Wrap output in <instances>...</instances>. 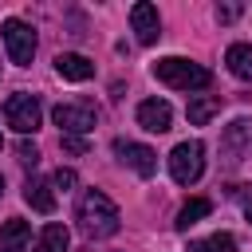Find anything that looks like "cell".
Here are the masks:
<instances>
[{"mask_svg":"<svg viewBox=\"0 0 252 252\" xmlns=\"http://www.w3.org/2000/svg\"><path fill=\"white\" fill-rule=\"evenodd\" d=\"M114 154H118L138 177H154V173H158V154H154L150 146H142V142H114Z\"/></svg>","mask_w":252,"mask_h":252,"instance_id":"cell-7","label":"cell"},{"mask_svg":"<svg viewBox=\"0 0 252 252\" xmlns=\"http://www.w3.org/2000/svg\"><path fill=\"white\" fill-rule=\"evenodd\" d=\"M224 63H228V71H232L236 79L252 83V47H248V43H232V47L224 51Z\"/></svg>","mask_w":252,"mask_h":252,"instance_id":"cell-15","label":"cell"},{"mask_svg":"<svg viewBox=\"0 0 252 252\" xmlns=\"http://www.w3.org/2000/svg\"><path fill=\"white\" fill-rule=\"evenodd\" d=\"M63 154H87V138H75V134H63Z\"/></svg>","mask_w":252,"mask_h":252,"instance_id":"cell-22","label":"cell"},{"mask_svg":"<svg viewBox=\"0 0 252 252\" xmlns=\"http://www.w3.org/2000/svg\"><path fill=\"white\" fill-rule=\"evenodd\" d=\"M0 193H4V177H0Z\"/></svg>","mask_w":252,"mask_h":252,"instance_id":"cell-24","label":"cell"},{"mask_svg":"<svg viewBox=\"0 0 252 252\" xmlns=\"http://www.w3.org/2000/svg\"><path fill=\"white\" fill-rule=\"evenodd\" d=\"M185 114H189V122H193V126H205L209 118H217V114H220V98H217V94H193V98H189V106H185Z\"/></svg>","mask_w":252,"mask_h":252,"instance_id":"cell-14","label":"cell"},{"mask_svg":"<svg viewBox=\"0 0 252 252\" xmlns=\"http://www.w3.org/2000/svg\"><path fill=\"white\" fill-rule=\"evenodd\" d=\"M16 154H20V161H24V165H35V161H39L35 142H20V146H16Z\"/></svg>","mask_w":252,"mask_h":252,"instance_id":"cell-20","label":"cell"},{"mask_svg":"<svg viewBox=\"0 0 252 252\" xmlns=\"http://www.w3.org/2000/svg\"><path fill=\"white\" fill-rule=\"evenodd\" d=\"M55 71H59V79H67V83H87V79L94 75V63H91L87 55H79V51H63V55H55Z\"/></svg>","mask_w":252,"mask_h":252,"instance_id":"cell-10","label":"cell"},{"mask_svg":"<svg viewBox=\"0 0 252 252\" xmlns=\"http://www.w3.org/2000/svg\"><path fill=\"white\" fill-rule=\"evenodd\" d=\"M201 173H205V146H201L197 138L177 142L173 154H169V177H173L177 185H193Z\"/></svg>","mask_w":252,"mask_h":252,"instance_id":"cell-4","label":"cell"},{"mask_svg":"<svg viewBox=\"0 0 252 252\" xmlns=\"http://www.w3.org/2000/svg\"><path fill=\"white\" fill-rule=\"evenodd\" d=\"M0 146H4V138H0Z\"/></svg>","mask_w":252,"mask_h":252,"instance_id":"cell-25","label":"cell"},{"mask_svg":"<svg viewBox=\"0 0 252 252\" xmlns=\"http://www.w3.org/2000/svg\"><path fill=\"white\" fill-rule=\"evenodd\" d=\"M67 244H71V232H67V224H43V232H39V240H35V252H67Z\"/></svg>","mask_w":252,"mask_h":252,"instance_id":"cell-16","label":"cell"},{"mask_svg":"<svg viewBox=\"0 0 252 252\" xmlns=\"http://www.w3.org/2000/svg\"><path fill=\"white\" fill-rule=\"evenodd\" d=\"M130 28H134L138 43H158V35H161L158 8H154V4H146V0H138V4L130 8Z\"/></svg>","mask_w":252,"mask_h":252,"instance_id":"cell-8","label":"cell"},{"mask_svg":"<svg viewBox=\"0 0 252 252\" xmlns=\"http://www.w3.org/2000/svg\"><path fill=\"white\" fill-rule=\"evenodd\" d=\"M24 201H28L35 213H55V189H51V181L32 177V181L24 185Z\"/></svg>","mask_w":252,"mask_h":252,"instance_id":"cell-12","label":"cell"},{"mask_svg":"<svg viewBox=\"0 0 252 252\" xmlns=\"http://www.w3.org/2000/svg\"><path fill=\"white\" fill-rule=\"evenodd\" d=\"M28 240H32L28 220H8L0 228V252H28Z\"/></svg>","mask_w":252,"mask_h":252,"instance_id":"cell-13","label":"cell"},{"mask_svg":"<svg viewBox=\"0 0 252 252\" xmlns=\"http://www.w3.org/2000/svg\"><path fill=\"white\" fill-rule=\"evenodd\" d=\"M51 118H55V126H59L63 134H75V138H83V134H91V130H94V122H98V110H94V102H83V98H75V102H59V106L51 110Z\"/></svg>","mask_w":252,"mask_h":252,"instance_id":"cell-5","label":"cell"},{"mask_svg":"<svg viewBox=\"0 0 252 252\" xmlns=\"http://www.w3.org/2000/svg\"><path fill=\"white\" fill-rule=\"evenodd\" d=\"M248 142H252V122H248V118H236V122L224 130V142H220V146H224V154H228L224 161H228V165H236V161H240V150H244Z\"/></svg>","mask_w":252,"mask_h":252,"instance_id":"cell-11","label":"cell"},{"mask_svg":"<svg viewBox=\"0 0 252 252\" xmlns=\"http://www.w3.org/2000/svg\"><path fill=\"white\" fill-rule=\"evenodd\" d=\"M4 122H8L16 134H35L39 122H43V106H39V98L28 94V91L8 94V102H4Z\"/></svg>","mask_w":252,"mask_h":252,"instance_id":"cell-3","label":"cell"},{"mask_svg":"<svg viewBox=\"0 0 252 252\" xmlns=\"http://www.w3.org/2000/svg\"><path fill=\"white\" fill-rule=\"evenodd\" d=\"M189 252H236V240L228 232H213V236L189 240Z\"/></svg>","mask_w":252,"mask_h":252,"instance_id":"cell-18","label":"cell"},{"mask_svg":"<svg viewBox=\"0 0 252 252\" xmlns=\"http://www.w3.org/2000/svg\"><path fill=\"white\" fill-rule=\"evenodd\" d=\"M209 209H213V205H209L205 197H193V201H185V205L177 209V220H173V224H177V232H189V228H193L201 217H209Z\"/></svg>","mask_w":252,"mask_h":252,"instance_id":"cell-17","label":"cell"},{"mask_svg":"<svg viewBox=\"0 0 252 252\" xmlns=\"http://www.w3.org/2000/svg\"><path fill=\"white\" fill-rule=\"evenodd\" d=\"M232 197L240 201V209H244V217H248V224H252V189L240 185V189H232Z\"/></svg>","mask_w":252,"mask_h":252,"instance_id":"cell-21","label":"cell"},{"mask_svg":"<svg viewBox=\"0 0 252 252\" xmlns=\"http://www.w3.org/2000/svg\"><path fill=\"white\" fill-rule=\"evenodd\" d=\"M0 35H4L8 59H12L16 67H32V59H35V32H32L24 20H4Z\"/></svg>","mask_w":252,"mask_h":252,"instance_id":"cell-6","label":"cell"},{"mask_svg":"<svg viewBox=\"0 0 252 252\" xmlns=\"http://www.w3.org/2000/svg\"><path fill=\"white\" fill-rule=\"evenodd\" d=\"M236 16H240V4H217V20L220 24H232Z\"/></svg>","mask_w":252,"mask_h":252,"instance_id":"cell-23","label":"cell"},{"mask_svg":"<svg viewBox=\"0 0 252 252\" xmlns=\"http://www.w3.org/2000/svg\"><path fill=\"white\" fill-rule=\"evenodd\" d=\"M75 220H79L83 236H91V240L114 236V232H118V224H122V217H118V205H114V201H110L102 189H87V193L79 197Z\"/></svg>","mask_w":252,"mask_h":252,"instance_id":"cell-1","label":"cell"},{"mask_svg":"<svg viewBox=\"0 0 252 252\" xmlns=\"http://www.w3.org/2000/svg\"><path fill=\"white\" fill-rule=\"evenodd\" d=\"M75 181H79V177H75V169H67V165H59V169H55V177H51V185H55V189H63V193H67V189H75Z\"/></svg>","mask_w":252,"mask_h":252,"instance_id":"cell-19","label":"cell"},{"mask_svg":"<svg viewBox=\"0 0 252 252\" xmlns=\"http://www.w3.org/2000/svg\"><path fill=\"white\" fill-rule=\"evenodd\" d=\"M169 122H173V106H169L165 98H146V102H138V126H142V130L165 134Z\"/></svg>","mask_w":252,"mask_h":252,"instance_id":"cell-9","label":"cell"},{"mask_svg":"<svg viewBox=\"0 0 252 252\" xmlns=\"http://www.w3.org/2000/svg\"><path fill=\"white\" fill-rule=\"evenodd\" d=\"M154 79L165 83V87H173V91H201V87L213 83L209 67H201V63H193V59H181V55L158 59V63H154Z\"/></svg>","mask_w":252,"mask_h":252,"instance_id":"cell-2","label":"cell"}]
</instances>
